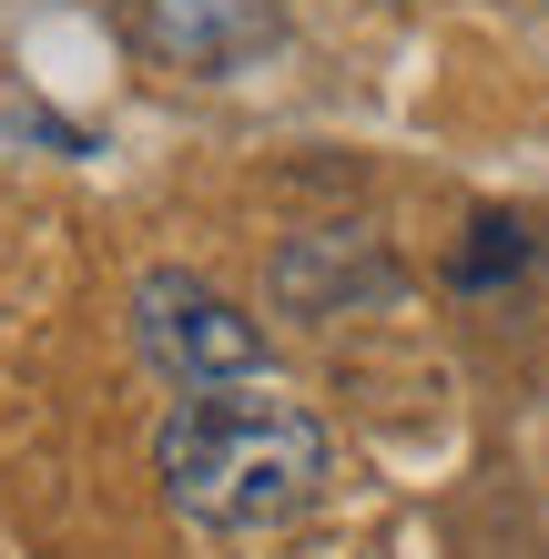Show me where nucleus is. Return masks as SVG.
Wrapping results in <instances>:
<instances>
[{
  "mask_svg": "<svg viewBox=\"0 0 549 559\" xmlns=\"http://www.w3.org/2000/svg\"><path fill=\"white\" fill-rule=\"evenodd\" d=\"M133 325H143V356L174 386H254V377L275 367V356H265V325L235 316L204 275H153L133 295Z\"/></svg>",
  "mask_w": 549,
  "mask_h": 559,
  "instance_id": "nucleus-2",
  "label": "nucleus"
},
{
  "mask_svg": "<svg viewBox=\"0 0 549 559\" xmlns=\"http://www.w3.org/2000/svg\"><path fill=\"white\" fill-rule=\"evenodd\" d=\"M153 51L193 61V72H235L275 41V0H153Z\"/></svg>",
  "mask_w": 549,
  "mask_h": 559,
  "instance_id": "nucleus-3",
  "label": "nucleus"
},
{
  "mask_svg": "<svg viewBox=\"0 0 549 559\" xmlns=\"http://www.w3.org/2000/svg\"><path fill=\"white\" fill-rule=\"evenodd\" d=\"M275 285H285V306L346 316V306H357V285H367V295H386V285H397V265H386L377 245H357V235H315V245H285Z\"/></svg>",
  "mask_w": 549,
  "mask_h": 559,
  "instance_id": "nucleus-4",
  "label": "nucleus"
},
{
  "mask_svg": "<svg viewBox=\"0 0 549 559\" xmlns=\"http://www.w3.org/2000/svg\"><path fill=\"white\" fill-rule=\"evenodd\" d=\"M164 488L204 530H275V519L315 509L326 488V427H315L285 386H193L164 417Z\"/></svg>",
  "mask_w": 549,
  "mask_h": 559,
  "instance_id": "nucleus-1",
  "label": "nucleus"
},
{
  "mask_svg": "<svg viewBox=\"0 0 549 559\" xmlns=\"http://www.w3.org/2000/svg\"><path fill=\"white\" fill-rule=\"evenodd\" d=\"M520 265H529V235H520L509 214H478V224H468V245H458V285H468V295H489V285H509Z\"/></svg>",
  "mask_w": 549,
  "mask_h": 559,
  "instance_id": "nucleus-5",
  "label": "nucleus"
}]
</instances>
